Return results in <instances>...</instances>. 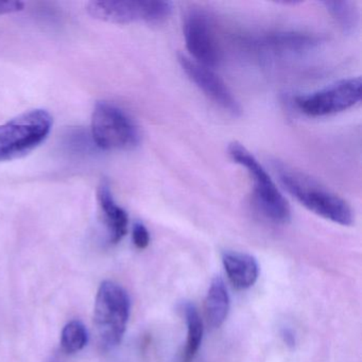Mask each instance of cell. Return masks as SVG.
<instances>
[{
    "mask_svg": "<svg viewBox=\"0 0 362 362\" xmlns=\"http://www.w3.org/2000/svg\"><path fill=\"white\" fill-rule=\"evenodd\" d=\"M274 170L285 189L311 213L340 226L353 224V211L342 198L288 165L276 162Z\"/></svg>",
    "mask_w": 362,
    "mask_h": 362,
    "instance_id": "cell-1",
    "label": "cell"
},
{
    "mask_svg": "<svg viewBox=\"0 0 362 362\" xmlns=\"http://www.w3.org/2000/svg\"><path fill=\"white\" fill-rule=\"evenodd\" d=\"M52 117L44 110H33L0 124V162L26 156L49 135Z\"/></svg>",
    "mask_w": 362,
    "mask_h": 362,
    "instance_id": "cell-4",
    "label": "cell"
},
{
    "mask_svg": "<svg viewBox=\"0 0 362 362\" xmlns=\"http://www.w3.org/2000/svg\"><path fill=\"white\" fill-rule=\"evenodd\" d=\"M130 311L131 300L126 290L113 281H103L97 292L94 322L105 349H114L122 343Z\"/></svg>",
    "mask_w": 362,
    "mask_h": 362,
    "instance_id": "cell-3",
    "label": "cell"
},
{
    "mask_svg": "<svg viewBox=\"0 0 362 362\" xmlns=\"http://www.w3.org/2000/svg\"><path fill=\"white\" fill-rule=\"evenodd\" d=\"M92 136L103 150H128L139 143V129L122 109L107 103H97L92 117Z\"/></svg>",
    "mask_w": 362,
    "mask_h": 362,
    "instance_id": "cell-5",
    "label": "cell"
},
{
    "mask_svg": "<svg viewBox=\"0 0 362 362\" xmlns=\"http://www.w3.org/2000/svg\"><path fill=\"white\" fill-rule=\"evenodd\" d=\"M222 264L235 289L245 290L257 281L259 266L255 257L241 252H226Z\"/></svg>",
    "mask_w": 362,
    "mask_h": 362,
    "instance_id": "cell-11",
    "label": "cell"
},
{
    "mask_svg": "<svg viewBox=\"0 0 362 362\" xmlns=\"http://www.w3.org/2000/svg\"><path fill=\"white\" fill-rule=\"evenodd\" d=\"M24 8V4L21 1H0V14L13 13L21 11Z\"/></svg>",
    "mask_w": 362,
    "mask_h": 362,
    "instance_id": "cell-18",
    "label": "cell"
},
{
    "mask_svg": "<svg viewBox=\"0 0 362 362\" xmlns=\"http://www.w3.org/2000/svg\"><path fill=\"white\" fill-rule=\"evenodd\" d=\"M88 342V329L81 322L74 320L63 328L62 334H61V346L65 353H78L86 346Z\"/></svg>",
    "mask_w": 362,
    "mask_h": 362,
    "instance_id": "cell-16",
    "label": "cell"
},
{
    "mask_svg": "<svg viewBox=\"0 0 362 362\" xmlns=\"http://www.w3.org/2000/svg\"><path fill=\"white\" fill-rule=\"evenodd\" d=\"M133 243L139 250H145L150 243V234L148 228L141 222H136L132 230Z\"/></svg>",
    "mask_w": 362,
    "mask_h": 362,
    "instance_id": "cell-17",
    "label": "cell"
},
{
    "mask_svg": "<svg viewBox=\"0 0 362 362\" xmlns=\"http://www.w3.org/2000/svg\"><path fill=\"white\" fill-rule=\"evenodd\" d=\"M184 39L186 48L194 62L203 66H217L220 61L219 44L213 23L206 12L201 9L189 10L184 18Z\"/></svg>",
    "mask_w": 362,
    "mask_h": 362,
    "instance_id": "cell-8",
    "label": "cell"
},
{
    "mask_svg": "<svg viewBox=\"0 0 362 362\" xmlns=\"http://www.w3.org/2000/svg\"><path fill=\"white\" fill-rule=\"evenodd\" d=\"M247 43L258 52L283 56L313 49L319 41L317 37L306 33H274L251 37Z\"/></svg>",
    "mask_w": 362,
    "mask_h": 362,
    "instance_id": "cell-10",
    "label": "cell"
},
{
    "mask_svg": "<svg viewBox=\"0 0 362 362\" xmlns=\"http://www.w3.org/2000/svg\"><path fill=\"white\" fill-rule=\"evenodd\" d=\"M183 313L185 315L186 325H187V340H186V347L182 362H192L202 343L204 327H203L202 319L199 315L198 309L194 304L185 303L183 305Z\"/></svg>",
    "mask_w": 362,
    "mask_h": 362,
    "instance_id": "cell-14",
    "label": "cell"
},
{
    "mask_svg": "<svg viewBox=\"0 0 362 362\" xmlns=\"http://www.w3.org/2000/svg\"><path fill=\"white\" fill-rule=\"evenodd\" d=\"M230 300L228 288L222 277L216 276L211 281L205 298V317L211 328L223 325L230 313Z\"/></svg>",
    "mask_w": 362,
    "mask_h": 362,
    "instance_id": "cell-13",
    "label": "cell"
},
{
    "mask_svg": "<svg viewBox=\"0 0 362 362\" xmlns=\"http://www.w3.org/2000/svg\"><path fill=\"white\" fill-rule=\"evenodd\" d=\"M173 9L169 1L101 0L90 1L86 10L92 18L113 24H160L171 16Z\"/></svg>",
    "mask_w": 362,
    "mask_h": 362,
    "instance_id": "cell-6",
    "label": "cell"
},
{
    "mask_svg": "<svg viewBox=\"0 0 362 362\" xmlns=\"http://www.w3.org/2000/svg\"><path fill=\"white\" fill-rule=\"evenodd\" d=\"M326 10L346 33L355 30L359 21L357 7L353 1H324Z\"/></svg>",
    "mask_w": 362,
    "mask_h": 362,
    "instance_id": "cell-15",
    "label": "cell"
},
{
    "mask_svg": "<svg viewBox=\"0 0 362 362\" xmlns=\"http://www.w3.org/2000/svg\"><path fill=\"white\" fill-rule=\"evenodd\" d=\"M228 153L233 162L249 173L253 182L254 197L262 214L274 223H288L291 219L289 204L257 158L237 141L228 145Z\"/></svg>",
    "mask_w": 362,
    "mask_h": 362,
    "instance_id": "cell-2",
    "label": "cell"
},
{
    "mask_svg": "<svg viewBox=\"0 0 362 362\" xmlns=\"http://www.w3.org/2000/svg\"><path fill=\"white\" fill-rule=\"evenodd\" d=\"M179 61L182 69L196 84L197 88L204 93L205 96L209 97L213 103L232 115L240 114V105L235 98L228 84L215 71L209 67L198 64L187 57L180 56Z\"/></svg>",
    "mask_w": 362,
    "mask_h": 362,
    "instance_id": "cell-9",
    "label": "cell"
},
{
    "mask_svg": "<svg viewBox=\"0 0 362 362\" xmlns=\"http://www.w3.org/2000/svg\"><path fill=\"white\" fill-rule=\"evenodd\" d=\"M98 202L110 232L112 243H118L128 233L129 217L114 200L109 183L103 181L98 189Z\"/></svg>",
    "mask_w": 362,
    "mask_h": 362,
    "instance_id": "cell-12",
    "label": "cell"
},
{
    "mask_svg": "<svg viewBox=\"0 0 362 362\" xmlns=\"http://www.w3.org/2000/svg\"><path fill=\"white\" fill-rule=\"evenodd\" d=\"M361 78H349L308 95L296 97L298 111L309 117H324L351 109L361 101Z\"/></svg>",
    "mask_w": 362,
    "mask_h": 362,
    "instance_id": "cell-7",
    "label": "cell"
},
{
    "mask_svg": "<svg viewBox=\"0 0 362 362\" xmlns=\"http://www.w3.org/2000/svg\"><path fill=\"white\" fill-rule=\"evenodd\" d=\"M283 337L284 339H285V342L287 343L288 345H291V346H293L294 336L291 334V332H289V330H284Z\"/></svg>",
    "mask_w": 362,
    "mask_h": 362,
    "instance_id": "cell-19",
    "label": "cell"
}]
</instances>
